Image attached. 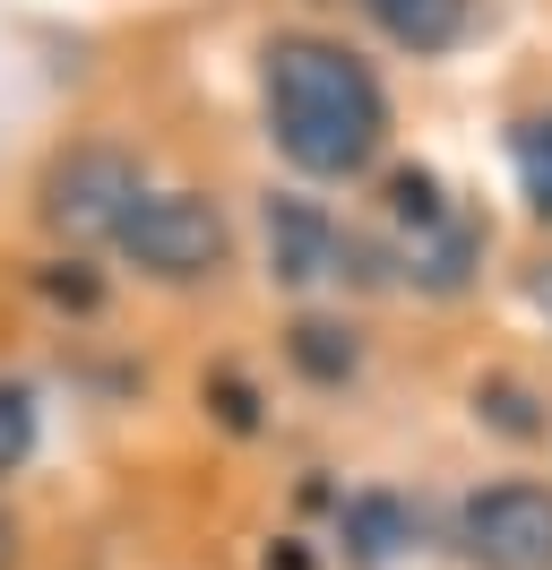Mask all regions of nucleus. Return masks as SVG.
Instances as JSON below:
<instances>
[{"label": "nucleus", "instance_id": "nucleus-1", "mask_svg": "<svg viewBox=\"0 0 552 570\" xmlns=\"http://www.w3.org/2000/svg\"><path fill=\"white\" fill-rule=\"evenodd\" d=\"M268 139L310 181H354L388 147V96L337 36H276L259 52Z\"/></svg>", "mask_w": 552, "mask_h": 570}, {"label": "nucleus", "instance_id": "nucleus-2", "mask_svg": "<svg viewBox=\"0 0 552 570\" xmlns=\"http://www.w3.org/2000/svg\"><path fill=\"white\" fill-rule=\"evenodd\" d=\"M112 250L138 259L147 277L190 285V277H216V268H225L234 234H225L216 199H199V190H147V199L130 208V225L112 234Z\"/></svg>", "mask_w": 552, "mask_h": 570}, {"label": "nucleus", "instance_id": "nucleus-3", "mask_svg": "<svg viewBox=\"0 0 552 570\" xmlns=\"http://www.w3.org/2000/svg\"><path fill=\"white\" fill-rule=\"evenodd\" d=\"M138 199H147V174L121 147H69L61 165L43 174V225L69 234V243H112Z\"/></svg>", "mask_w": 552, "mask_h": 570}, {"label": "nucleus", "instance_id": "nucleus-4", "mask_svg": "<svg viewBox=\"0 0 552 570\" xmlns=\"http://www.w3.org/2000/svg\"><path fill=\"white\" fill-rule=\"evenodd\" d=\"M457 553L475 570H552V493L544 484H483L457 501Z\"/></svg>", "mask_w": 552, "mask_h": 570}, {"label": "nucleus", "instance_id": "nucleus-5", "mask_svg": "<svg viewBox=\"0 0 552 570\" xmlns=\"http://www.w3.org/2000/svg\"><path fill=\"white\" fill-rule=\"evenodd\" d=\"M354 259H363V250H354V234H345L328 208H310V199H268V268L285 285L363 277Z\"/></svg>", "mask_w": 552, "mask_h": 570}, {"label": "nucleus", "instance_id": "nucleus-6", "mask_svg": "<svg viewBox=\"0 0 552 570\" xmlns=\"http://www.w3.org/2000/svg\"><path fill=\"white\" fill-rule=\"evenodd\" d=\"M475 250H483V225H475L466 208H448L441 225L406 234V268H414V285H432V294H457V285H466V268H475Z\"/></svg>", "mask_w": 552, "mask_h": 570}, {"label": "nucleus", "instance_id": "nucleus-7", "mask_svg": "<svg viewBox=\"0 0 552 570\" xmlns=\"http://www.w3.org/2000/svg\"><path fill=\"white\" fill-rule=\"evenodd\" d=\"M372 9V27L388 43H406V52H448L457 27H466V0H363Z\"/></svg>", "mask_w": 552, "mask_h": 570}, {"label": "nucleus", "instance_id": "nucleus-8", "mask_svg": "<svg viewBox=\"0 0 552 570\" xmlns=\"http://www.w3.org/2000/svg\"><path fill=\"white\" fill-rule=\"evenodd\" d=\"M345 535H354V553H363V562H388V553L406 544V510H397L388 493H363L354 510H345Z\"/></svg>", "mask_w": 552, "mask_h": 570}, {"label": "nucleus", "instance_id": "nucleus-9", "mask_svg": "<svg viewBox=\"0 0 552 570\" xmlns=\"http://www.w3.org/2000/svg\"><path fill=\"white\" fill-rule=\"evenodd\" d=\"M448 208H457V199H448V190H441V174H423V165H406V174L388 181V216H397L406 234H423V225H441Z\"/></svg>", "mask_w": 552, "mask_h": 570}, {"label": "nucleus", "instance_id": "nucleus-10", "mask_svg": "<svg viewBox=\"0 0 552 570\" xmlns=\"http://www.w3.org/2000/svg\"><path fill=\"white\" fill-rule=\"evenodd\" d=\"M294 363H303L310 381H345V372H354V328L303 321V328H294Z\"/></svg>", "mask_w": 552, "mask_h": 570}, {"label": "nucleus", "instance_id": "nucleus-11", "mask_svg": "<svg viewBox=\"0 0 552 570\" xmlns=\"http://www.w3.org/2000/svg\"><path fill=\"white\" fill-rule=\"evenodd\" d=\"M510 156H518V181H526V208L552 225V121H518Z\"/></svg>", "mask_w": 552, "mask_h": 570}, {"label": "nucleus", "instance_id": "nucleus-12", "mask_svg": "<svg viewBox=\"0 0 552 570\" xmlns=\"http://www.w3.org/2000/svg\"><path fill=\"white\" fill-rule=\"evenodd\" d=\"M34 450V397L18 381H0V475H18Z\"/></svg>", "mask_w": 552, "mask_h": 570}, {"label": "nucleus", "instance_id": "nucleus-13", "mask_svg": "<svg viewBox=\"0 0 552 570\" xmlns=\"http://www.w3.org/2000/svg\"><path fill=\"white\" fill-rule=\"evenodd\" d=\"M526 303H535V312L552 321V259H544V268H526Z\"/></svg>", "mask_w": 552, "mask_h": 570}]
</instances>
